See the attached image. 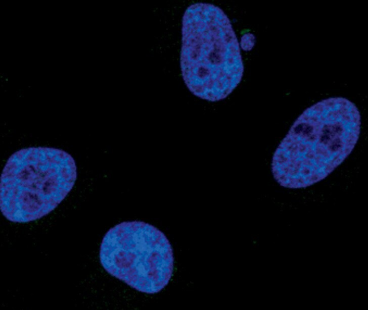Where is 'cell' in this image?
<instances>
[{
  "label": "cell",
  "instance_id": "cell-1",
  "mask_svg": "<svg viewBox=\"0 0 368 310\" xmlns=\"http://www.w3.org/2000/svg\"><path fill=\"white\" fill-rule=\"evenodd\" d=\"M360 126L359 111L347 98L330 97L308 108L273 153L274 179L281 186L293 189L323 180L352 152Z\"/></svg>",
  "mask_w": 368,
  "mask_h": 310
},
{
  "label": "cell",
  "instance_id": "cell-2",
  "mask_svg": "<svg viewBox=\"0 0 368 310\" xmlns=\"http://www.w3.org/2000/svg\"><path fill=\"white\" fill-rule=\"evenodd\" d=\"M180 68L191 92L202 99L226 98L240 82L244 66L232 24L219 7L193 4L182 18Z\"/></svg>",
  "mask_w": 368,
  "mask_h": 310
},
{
  "label": "cell",
  "instance_id": "cell-3",
  "mask_svg": "<svg viewBox=\"0 0 368 310\" xmlns=\"http://www.w3.org/2000/svg\"><path fill=\"white\" fill-rule=\"evenodd\" d=\"M77 177L73 158L56 148L28 147L13 153L1 177V210L9 221L27 223L53 211Z\"/></svg>",
  "mask_w": 368,
  "mask_h": 310
},
{
  "label": "cell",
  "instance_id": "cell-4",
  "mask_svg": "<svg viewBox=\"0 0 368 310\" xmlns=\"http://www.w3.org/2000/svg\"><path fill=\"white\" fill-rule=\"evenodd\" d=\"M100 260L109 274L148 294L162 290L174 268L172 248L165 234L139 221L124 222L111 228L102 241Z\"/></svg>",
  "mask_w": 368,
  "mask_h": 310
},
{
  "label": "cell",
  "instance_id": "cell-5",
  "mask_svg": "<svg viewBox=\"0 0 368 310\" xmlns=\"http://www.w3.org/2000/svg\"><path fill=\"white\" fill-rule=\"evenodd\" d=\"M255 42L254 35L250 33L243 35L241 39L240 45L242 49L248 51L253 47Z\"/></svg>",
  "mask_w": 368,
  "mask_h": 310
}]
</instances>
